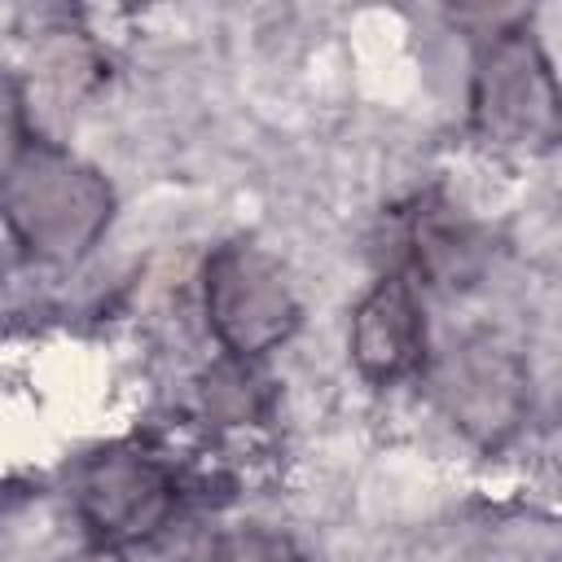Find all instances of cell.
<instances>
[{"label":"cell","mask_w":562,"mask_h":562,"mask_svg":"<svg viewBox=\"0 0 562 562\" xmlns=\"http://www.w3.org/2000/svg\"><path fill=\"white\" fill-rule=\"evenodd\" d=\"M114 211L110 184L57 145H26L0 180V220L18 246L48 263L83 259Z\"/></svg>","instance_id":"1"},{"label":"cell","mask_w":562,"mask_h":562,"mask_svg":"<svg viewBox=\"0 0 562 562\" xmlns=\"http://www.w3.org/2000/svg\"><path fill=\"white\" fill-rule=\"evenodd\" d=\"M206 321L224 351L255 360L299 329V299L281 263L255 241H224L206 259Z\"/></svg>","instance_id":"2"},{"label":"cell","mask_w":562,"mask_h":562,"mask_svg":"<svg viewBox=\"0 0 562 562\" xmlns=\"http://www.w3.org/2000/svg\"><path fill=\"white\" fill-rule=\"evenodd\" d=\"M474 127L496 145L544 149L558 140V88L527 31H496L474 70Z\"/></svg>","instance_id":"3"},{"label":"cell","mask_w":562,"mask_h":562,"mask_svg":"<svg viewBox=\"0 0 562 562\" xmlns=\"http://www.w3.org/2000/svg\"><path fill=\"white\" fill-rule=\"evenodd\" d=\"M176 496V470L127 443L92 452L75 474V505L101 544L154 536L171 518Z\"/></svg>","instance_id":"4"},{"label":"cell","mask_w":562,"mask_h":562,"mask_svg":"<svg viewBox=\"0 0 562 562\" xmlns=\"http://www.w3.org/2000/svg\"><path fill=\"white\" fill-rule=\"evenodd\" d=\"M426 325L404 277L378 281L351 312V360L373 382H395L422 364Z\"/></svg>","instance_id":"5"},{"label":"cell","mask_w":562,"mask_h":562,"mask_svg":"<svg viewBox=\"0 0 562 562\" xmlns=\"http://www.w3.org/2000/svg\"><path fill=\"white\" fill-rule=\"evenodd\" d=\"M443 391L461 426L483 439L509 430L514 417L522 413V373L505 351H492V347H465L461 360L452 356Z\"/></svg>","instance_id":"6"},{"label":"cell","mask_w":562,"mask_h":562,"mask_svg":"<svg viewBox=\"0 0 562 562\" xmlns=\"http://www.w3.org/2000/svg\"><path fill=\"white\" fill-rule=\"evenodd\" d=\"M404 255L413 272H422L435 285H465L479 272L483 246L479 233L443 202L426 198L417 211H408L404 224Z\"/></svg>","instance_id":"7"},{"label":"cell","mask_w":562,"mask_h":562,"mask_svg":"<svg viewBox=\"0 0 562 562\" xmlns=\"http://www.w3.org/2000/svg\"><path fill=\"white\" fill-rule=\"evenodd\" d=\"M211 562H307L299 544L268 527H233L215 540Z\"/></svg>","instance_id":"8"},{"label":"cell","mask_w":562,"mask_h":562,"mask_svg":"<svg viewBox=\"0 0 562 562\" xmlns=\"http://www.w3.org/2000/svg\"><path fill=\"white\" fill-rule=\"evenodd\" d=\"M26 154V105L22 88L9 70H0V180L13 171V162Z\"/></svg>","instance_id":"9"},{"label":"cell","mask_w":562,"mask_h":562,"mask_svg":"<svg viewBox=\"0 0 562 562\" xmlns=\"http://www.w3.org/2000/svg\"><path fill=\"white\" fill-rule=\"evenodd\" d=\"M61 562H127L114 544H88V549H79V553H70V558H61Z\"/></svg>","instance_id":"10"}]
</instances>
